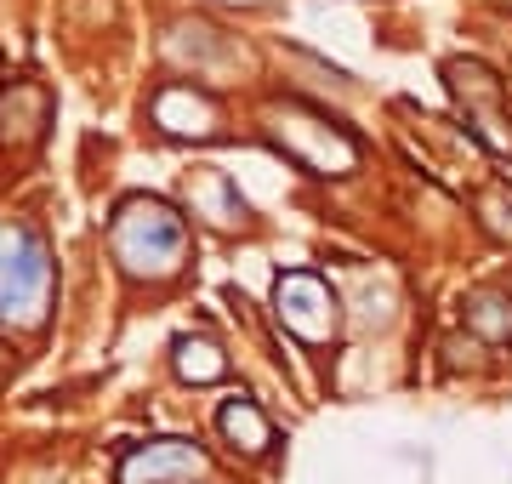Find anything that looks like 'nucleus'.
<instances>
[{
	"label": "nucleus",
	"mask_w": 512,
	"mask_h": 484,
	"mask_svg": "<svg viewBox=\"0 0 512 484\" xmlns=\"http://www.w3.org/2000/svg\"><path fill=\"white\" fill-rule=\"evenodd\" d=\"M109 257L131 285H171L194 257V228L160 194H126L109 217Z\"/></svg>",
	"instance_id": "f257e3e1"
},
{
	"label": "nucleus",
	"mask_w": 512,
	"mask_h": 484,
	"mask_svg": "<svg viewBox=\"0 0 512 484\" xmlns=\"http://www.w3.org/2000/svg\"><path fill=\"white\" fill-rule=\"evenodd\" d=\"M57 297V262L40 228L0 217V331H46Z\"/></svg>",
	"instance_id": "f03ea898"
},
{
	"label": "nucleus",
	"mask_w": 512,
	"mask_h": 484,
	"mask_svg": "<svg viewBox=\"0 0 512 484\" xmlns=\"http://www.w3.org/2000/svg\"><path fill=\"white\" fill-rule=\"evenodd\" d=\"M262 126L274 137V149L302 166L308 177H353L365 149H359V137H353L342 120H330L325 109H313L302 97H274L268 109H262Z\"/></svg>",
	"instance_id": "7ed1b4c3"
},
{
	"label": "nucleus",
	"mask_w": 512,
	"mask_h": 484,
	"mask_svg": "<svg viewBox=\"0 0 512 484\" xmlns=\"http://www.w3.org/2000/svg\"><path fill=\"white\" fill-rule=\"evenodd\" d=\"M274 319L279 331L308 342V348H330L342 336V302H336L325 274H313V268H291L274 280Z\"/></svg>",
	"instance_id": "20e7f679"
},
{
	"label": "nucleus",
	"mask_w": 512,
	"mask_h": 484,
	"mask_svg": "<svg viewBox=\"0 0 512 484\" xmlns=\"http://www.w3.org/2000/svg\"><path fill=\"white\" fill-rule=\"evenodd\" d=\"M444 80H450V92H456L461 114H467V131H473L490 154H501V160H507V154H512L507 86H501L484 63H473V57H450V63H444Z\"/></svg>",
	"instance_id": "39448f33"
},
{
	"label": "nucleus",
	"mask_w": 512,
	"mask_h": 484,
	"mask_svg": "<svg viewBox=\"0 0 512 484\" xmlns=\"http://www.w3.org/2000/svg\"><path fill=\"white\" fill-rule=\"evenodd\" d=\"M148 120L171 143H211L222 137V103L194 80H160L148 97Z\"/></svg>",
	"instance_id": "423d86ee"
},
{
	"label": "nucleus",
	"mask_w": 512,
	"mask_h": 484,
	"mask_svg": "<svg viewBox=\"0 0 512 484\" xmlns=\"http://www.w3.org/2000/svg\"><path fill=\"white\" fill-rule=\"evenodd\" d=\"M205 473H211V456L194 439H143L120 456L114 484H200Z\"/></svg>",
	"instance_id": "0eeeda50"
},
{
	"label": "nucleus",
	"mask_w": 512,
	"mask_h": 484,
	"mask_svg": "<svg viewBox=\"0 0 512 484\" xmlns=\"http://www.w3.org/2000/svg\"><path fill=\"white\" fill-rule=\"evenodd\" d=\"M183 194H188V211H194L200 223H211V228H245L251 223V205H245L239 183L228 177V171H217V166L188 171Z\"/></svg>",
	"instance_id": "6e6552de"
},
{
	"label": "nucleus",
	"mask_w": 512,
	"mask_h": 484,
	"mask_svg": "<svg viewBox=\"0 0 512 484\" xmlns=\"http://www.w3.org/2000/svg\"><path fill=\"white\" fill-rule=\"evenodd\" d=\"M217 433L228 439V450H234V456H245V462H262V456L274 450V422L262 416V405H256L251 393H234V399H222Z\"/></svg>",
	"instance_id": "1a4fd4ad"
},
{
	"label": "nucleus",
	"mask_w": 512,
	"mask_h": 484,
	"mask_svg": "<svg viewBox=\"0 0 512 484\" xmlns=\"http://www.w3.org/2000/svg\"><path fill=\"white\" fill-rule=\"evenodd\" d=\"M461 325H467V336L490 342V348L512 342V291H501V285H473L461 297Z\"/></svg>",
	"instance_id": "9d476101"
},
{
	"label": "nucleus",
	"mask_w": 512,
	"mask_h": 484,
	"mask_svg": "<svg viewBox=\"0 0 512 484\" xmlns=\"http://www.w3.org/2000/svg\"><path fill=\"white\" fill-rule=\"evenodd\" d=\"M171 371H177V382H188V388H217V382H228V354H222L211 336H177V348H171Z\"/></svg>",
	"instance_id": "9b49d317"
},
{
	"label": "nucleus",
	"mask_w": 512,
	"mask_h": 484,
	"mask_svg": "<svg viewBox=\"0 0 512 484\" xmlns=\"http://www.w3.org/2000/svg\"><path fill=\"white\" fill-rule=\"evenodd\" d=\"M478 223L490 228L495 240H512V183L507 177L478 188Z\"/></svg>",
	"instance_id": "f8f14e48"
}]
</instances>
